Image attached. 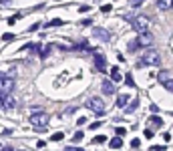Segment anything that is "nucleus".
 I'll return each mask as SVG.
<instances>
[{
	"label": "nucleus",
	"instance_id": "obj_1",
	"mask_svg": "<svg viewBox=\"0 0 173 151\" xmlns=\"http://www.w3.org/2000/svg\"><path fill=\"white\" fill-rule=\"evenodd\" d=\"M139 64H145V67H159L161 64V57H159L157 50H145L141 54V59L137 60V67Z\"/></svg>",
	"mask_w": 173,
	"mask_h": 151
},
{
	"label": "nucleus",
	"instance_id": "obj_2",
	"mask_svg": "<svg viewBox=\"0 0 173 151\" xmlns=\"http://www.w3.org/2000/svg\"><path fill=\"white\" fill-rule=\"evenodd\" d=\"M127 22H131V26H133L135 30H137L139 34H143V32H149V18L147 16H127Z\"/></svg>",
	"mask_w": 173,
	"mask_h": 151
},
{
	"label": "nucleus",
	"instance_id": "obj_3",
	"mask_svg": "<svg viewBox=\"0 0 173 151\" xmlns=\"http://www.w3.org/2000/svg\"><path fill=\"white\" fill-rule=\"evenodd\" d=\"M14 89V79L10 75H2L0 73V95H10Z\"/></svg>",
	"mask_w": 173,
	"mask_h": 151
},
{
	"label": "nucleus",
	"instance_id": "obj_4",
	"mask_svg": "<svg viewBox=\"0 0 173 151\" xmlns=\"http://www.w3.org/2000/svg\"><path fill=\"white\" fill-rule=\"evenodd\" d=\"M28 121H30L32 127H40V129H43V127L48 125V115L43 113V111H36V113L30 115V119H28Z\"/></svg>",
	"mask_w": 173,
	"mask_h": 151
},
{
	"label": "nucleus",
	"instance_id": "obj_5",
	"mask_svg": "<svg viewBox=\"0 0 173 151\" xmlns=\"http://www.w3.org/2000/svg\"><path fill=\"white\" fill-rule=\"evenodd\" d=\"M87 107L91 111H95L97 115H103L105 113V99H101V97H91L87 101Z\"/></svg>",
	"mask_w": 173,
	"mask_h": 151
},
{
	"label": "nucleus",
	"instance_id": "obj_6",
	"mask_svg": "<svg viewBox=\"0 0 173 151\" xmlns=\"http://www.w3.org/2000/svg\"><path fill=\"white\" fill-rule=\"evenodd\" d=\"M93 57H95V67H97V71L107 73V60H105L103 54H101V53H97V50L93 49Z\"/></svg>",
	"mask_w": 173,
	"mask_h": 151
},
{
	"label": "nucleus",
	"instance_id": "obj_7",
	"mask_svg": "<svg viewBox=\"0 0 173 151\" xmlns=\"http://www.w3.org/2000/svg\"><path fill=\"white\" fill-rule=\"evenodd\" d=\"M151 42H153V34H151V32L137 34V45H139V46H149Z\"/></svg>",
	"mask_w": 173,
	"mask_h": 151
},
{
	"label": "nucleus",
	"instance_id": "obj_8",
	"mask_svg": "<svg viewBox=\"0 0 173 151\" xmlns=\"http://www.w3.org/2000/svg\"><path fill=\"white\" fill-rule=\"evenodd\" d=\"M0 105H2L4 109H12V107L16 105V101L10 97V95H0Z\"/></svg>",
	"mask_w": 173,
	"mask_h": 151
},
{
	"label": "nucleus",
	"instance_id": "obj_9",
	"mask_svg": "<svg viewBox=\"0 0 173 151\" xmlns=\"http://www.w3.org/2000/svg\"><path fill=\"white\" fill-rule=\"evenodd\" d=\"M157 81H159L161 85H167L169 81H173V77H171V73H169V71H161V73L157 75Z\"/></svg>",
	"mask_w": 173,
	"mask_h": 151
},
{
	"label": "nucleus",
	"instance_id": "obj_10",
	"mask_svg": "<svg viewBox=\"0 0 173 151\" xmlns=\"http://www.w3.org/2000/svg\"><path fill=\"white\" fill-rule=\"evenodd\" d=\"M129 95H119V99H117V107H121V109H127L129 107Z\"/></svg>",
	"mask_w": 173,
	"mask_h": 151
},
{
	"label": "nucleus",
	"instance_id": "obj_11",
	"mask_svg": "<svg viewBox=\"0 0 173 151\" xmlns=\"http://www.w3.org/2000/svg\"><path fill=\"white\" fill-rule=\"evenodd\" d=\"M101 89H103L105 95H113V93H115V85H113V81H105Z\"/></svg>",
	"mask_w": 173,
	"mask_h": 151
},
{
	"label": "nucleus",
	"instance_id": "obj_12",
	"mask_svg": "<svg viewBox=\"0 0 173 151\" xmlns=\"http://www.w3.org/2000/svg\"><path fill=\"white\" fill-rule=\"evenodd\" d=\"M95 34L101 38V40H109V38H111L109 30H105V28H95Z\"/></svg>",
	"mask_w": 173,
	"mask_h": 151
},
{
	"label": "nucleus",
	"instance_id": "obj_13",
	"mask_svg": "<svg viewBox=\"0 0 173 151\" xmlns=\"http://www.w3.org/2000/svg\"><path fill=\"white\" fill-rule=\"evenodd\" d=\"M109 145H111V149H119V147H123V139H121V137H113V139L109 141Z\"/></svg>",
	"mask_w": 173,
	"mask_h": 151
},
{
	"label": "nucleus",
	"instance_id": "obj_14",
	"mask_svg": "<svg viewBox=\"0 0 173 151\" xmlns=\"http://www.w3.org/2000/svg\"><path fill=\"white\" fill-rule=\"evenodd\" d=\"M157 8H161V10H171V2L169 0H157Z\"/></svg>",
	"mask_w": 173,
	"mask_h": 151
},
{
	"label": "nucleus",
	"instance_id": "obj_15",
	"mask_svg": "<svg viewBox=\"0 0 173 151\" xmlns=\"http://www.w3.org/2000/svg\"><path fill=\"white\" fill-rule=\"evenodd\" d=\"M43 46L40 45H36V42H26V45L22 46V50H40Z\"/></svg>",
	"mask_w": 173,
	"mask_h": 151
},
{
	"label": "nucleus",
	"instance_id": "obj_16",
	"mask_svg": "<svg viewBox=\"0 0 173 151\" xmlns=\"http://www.w3.org/2000/svg\"><path fill=\"white\" fill-rule=\"evenodd\" d=\"M111 79H113V81H121V71H119V67H113V68H111Z\"/></svg>",
	"mask_w": 173,
	"mask_h": 151
},
{
	"label": "nucleus",
	"instance_id": "obj_17",
	"mask_svg": "<svg viewBox=\"0 0 173 151\" xmlns=\"http://www.w3.org/2000/svg\"><path fill=\"white\" fill-rule=\"evenodd\" d=\"M52 49H54V45H48V46H44V49H40V50H39V53H40V57H48Z\"/></svg>",
	"mask_w": 173,
	"mask_h": 151
},
{
	"label": "nucleus",
	"instance_id": "obj_18",
	"mask_svg": "<svg viewBox=\"0 0 173 151\" xmlns=\"http://www.w3.org/2000/svg\"><path fill=\"white\" fill-rule=\"evenodd\" d=\"M87 49V40H81V42H75L73 45V50H83Z\"/></svg>",
	"mask_w": 173,
	"mask_h": 151
},
{
	"label": "nucleus",
	"instance_id": "obj_19",
	"mask_svg": "<svg viewBox=\"0 0 173 151\" xmlns=\"http://www.w3.org/2000/svg\"><path fill=\"white\" fill-rule=\"evenodd\" d=\"M115 133H117L115 137H121V139H123L125 133H127V129H125V127H117V129H115Z\"/></svg>",
	"mask_w": 173,
	"mask_h": 151
},
{
	"label": "nucleus",
	"instance_id": "obj_20",
	"mask_svg": "<svg viewBox=\"0 0 173 151\" xmlns=\"http://www.w3.org/2000/svg\"><path fill=\"white\" fill-rule=\"evenodd\" d=\"M83 137H85V133H83V131H77V133H75V135H73V143H77V141H81Z\"/></svg>",
	"mask_w": 173,
	"mask_h": 151
},
{
	"label": "nucleus",
	"instance_id": "obj_21",
	"mask_svg": "<svg viewBox=\"0 0 173 151\" xmlns=\"http://www.w3.org/2000/svg\"><path fill=\"white\" fill-rule=\"evenodd\" d=\"M131 147H133V149H139V147H141V139H139V137H135V139L131 141Z\"/></svg>",
	"mask_w": 173,
	"mask_h": 151
},
{
	"label": "nucleus",
	"instance_id": "obj_22",
	"mask_svg": "<svg viewBox=\"0 0 173 151\" xmlns=\"http://www.w3.org/2000/svg\"><path fill=\"white\" fill-rule=\"evenodd\" d=\"M137 105H139V99H135V101H133V103H129V107H127V111H129V113H131V111H135V109H137Z\"/></svg>",
	"mask_w": 173,
	"mask_h": 151
},
{
	"label": "nucleus",
	"instance_id": "obj_23",
	"mask_svg": "<svg viewBox=\"0 0 173 151\" xmlns=\"http://www.w3.org/2000/svg\"><path fill=\"white\" fill-rule=\"evenodd\" d=\"M151 123H155L157 127H161V125H163V121H161V117H155V115H153V117H151Z\"/></svg>",
	"mask_w": 173,
	"mask_h": 151
},
{
	"label": "nucleus",
	"instance_id": "obj_24",
	"mask_svg": "<svg viewBox=\"0 0 173 151\" xmlns=\"http://www.w3.org/2000/svg\"><path fill=\"white\" fill-rule=\"evenodd\" d=\"M61 24H62V20H61V18H57V20H50V22L46 24V26H61Z\"/></svg>",
	"mask_w": 173,
	"mask_h": 151
},
{
	"label": "nucleus",
	"instance_id": "obj_25",
	"mask_svg": "<svg viewBox=\"0 0 173 151\" xmlns=\"http://www.w3.org/2000/svg\"><path fill=\"white\" fill-rule=\"evenodd\" d=\"M61 139H65V133L58 131V133H54V135H52V141H61Z\"/></svg>",
	"mask_w": 173,
	"mask_h": 151
},
{
	"label": "nucleus",
	"instance_id": "obj_26",
	"mask_svg": "<svg viewBox=\"0 0 173 151\" xmlns=\"http://www.w3.org/2000/svg\"><path fill=\"white\" fill-rule=\"evenodd\" d=\"M93 141H95V143H105V141H107V137H105V135H99V137H95Z\"/></svg>",
	"mask_w": 173,
	"mask_h": 151
},
{
	"label": "nucleus",
	"instance_id": "obj_27",
	"mask_svg": "<svg viewBox=\"0 0 173 151\" xmlns=\"http://www.w3.org/2000/svg\"><path fill=\"white\" fill-rule=\"evenodd\" d=\"M125 81H127V85H129V87H135V83H133V77H131V75H125Z\"/></svg>",
	"mask_w": 173,
	"mask_h": 151
},
{
	"label": "nucleus",
	"instance_id": "obj_28",
	"mask_svg": "<svg viewBox=\"0 0 173 151\" xmlns=\"http://www.w3.org/2000/svg\"><path fill=\"white\" fill-rule=\"evenodd\" d=\"M2 40H14V34H2Z\"/></svg>",
	"mask_w": 173,
	"mask_h": 151
},
{
	"label": "nucleus",
	"instance_id": "obj_29",
	"mask_svg": "<svg viewBox=\"0 0 173 151\" xmlns=\"http://www.w3.org/2000/svg\"><path fill=\"white\" fill-rule=\"evenodd\" d=\"M18 18H20V16H18V14H16V16H10V18H8V24H14V22H16V20H18Z\"/></svg>",
	"mask_w": 173,
	"mask_h": 151
},
{
	"label": "nucleus",
	"instance_id": "obj_30",
	"mask_svg": "<svg viewBox=\"0 0 173 151\" xmlns=\"http://www.w3.org/2000/svg\"><path fill=\"white\" fill-rule=\"evenodd\" d=\"M141 4H143L141 0H135V2H131V6H133V8H139V6H141Z\"/></svg>",
	"mask_w": 173,
	"mask_h": 151
},
{
	"label": "nucleus",
	"instance_id": "obj_31",
	"mask_svg": "<svg viewBox=\"0 0 173 151\" xmlns=\"http://www.w3.org/2000/svg\"><path fill=\"white\" fill-rule=\"evenodd\" d=\"M111 8H113L111 4H105V6H101V10H103V12H109V10H111Z\"/></svg>",
	"mask_w": 173,
	"mask_h": 151
},
{
	"label": "nucleus",
	"instance_id": "obj_32",
	"mask_svg": "<svg viewBox=\"0 0 173 151\" xmlns=\"http://www.w3.org/2000/svg\"><path fill=\"white\" fill-rule=\"evenodd\" d=\"M145 137H147V139H151V137H153V131H151V129H145Z\"/></svg>",
	"mask_w": 173,
	"mask_h": 151
},
{
	"label": "nucleus",
	"instance_id": "obj_33",
	"mask_svg": "<svg viewBox=\"0 0 173 151\" xmlns=\"http://www.w3.org/2000/svg\"><path fill=\"white\" fill-rule=\"evenodd\" d=\"M89 8H91V6H89V4H83V6H79V10H81V12H87Z\"/></svg>",
	"mask_w": 173,
	"mask_h": 151
},
{
	"label": "nucleus",
	"instance_id": "obj_34",
	"mask_svg": "<svg viewBox=\"0 0 173 151\" xmlns=\"http://www.w3.org/2000/svg\"><path fill=\"white\" fill-rule=\"evenodd\" d=\"M163 87H165L167 91H173V81H169V83H167V85H163Z\"/></svg>",
	"mask_w": 173,
	"mask_h": 151
},
{
	"label": "nucleus",
	"instance_id": "obj_35",
	"mask_svg": "<svg viewBox=\"0 0 173 151\" xmlns=\"http://www.w3.org/2000/svg\"><path fill=\"white\" fill-rule=\"evenodd\" d=\"M137 46H139V45H137V40H133V42H129V49H137Z\"/></svg>",
	"mask_w": 173,
	"mask_h": 151
},
{
	"label": "nucleus",
	"instance_id": "obj_36",
	"mask_svg": "<svg viewBox=\"0 0 173 151\" xmlns=\"http://www.w3.org/2000/svg\"><path fill=\"white\" fill-rule=\"evenodd\" d=\"M66 151H85V149H81V147H66Z\"/></svg>",
	"mask_w": 173,
	"mask_h": 151
},
{
	"label": "nucleus",
	"instance_id": "obj_37",
	"mask_svg": "<svg viewBox=\"0 0 173 151\" xmlns=\"http://www.w3.org/2000/svg\"><path fill=\"white\" fill-rule=\"evenodd\" d=\"M153 149H155V151H163V149H165V145H155Z\"/></svg>",
	"mask_w": 173,
	"mask_h": 151
},
{
	"label": "nucleus",
	"instance_id": "obj_38",
	"mask_svg": "<svg viewBox=\"0 0 173 151\" xmlns=\"http://www.w3.org/2000/svg\"><path fill=\"white\" fill-rule=\"evenodd\" d=\"M2 151H14L12 147H2Z\"/></svg>",
	"mask_w": 173,
	"mask_h": 151
},
{
	"label": "nucleus",
	"instance_id": "obj_39",
	"mask_svg": "<svg viewBox=\"0 0 173 151\" xmlns=\"http://www.w3.org/2000/svg\"><path fill=\"white\" fill-rule=\"evenodd\" d=\"M171 10H173V2H171Z\"/></svg>",
	"mask_w": 173,
	"mask_h": 151
},
{
	"label": "nucleus",
	"instance_id": "obj_40",
	"mask_svg": "<svg viewBox=\"0 0 173 151\" xmlns=\"http://www.w3.org/2000/svg\"><path fill=\"white\" fill-rule=\"evenodd\" d=\"M14 151H20V149H14Z\"/></svg>",
	"mask_w": 173,
	"mask_h": 151
}]
</instances>
